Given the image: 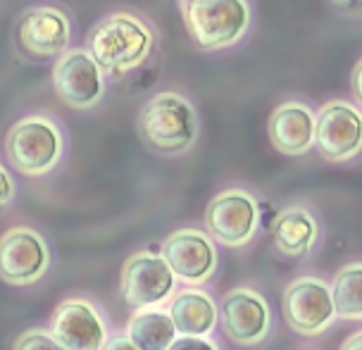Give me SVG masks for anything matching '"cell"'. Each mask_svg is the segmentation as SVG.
Instances as JSON below:
<instances>
[{"instance_id": "6da1fadb", "label": "cell", "mask_w": 362, "mask_h": 350, "mask_svg": "<svg viewBox=\"0 0 362 350\" xmlns=\"http://www.w3.org/2000/svg\"><path fill=\"white\" fill-rule=\"evenodd\" d=\"M160 31L148 15L132 8L112 10L95 19L83 48L107 79L122 81L158 55Z\"/></svg>"}, {"instance_id": "7a4b0ae2", "label": "cell", "mask_w": 362, "mask_h": 350, "mask_svg": "<svg viewBox=\"0 0 362 350\" xmlns=\"http://www.w3.org/2000/svg\"><path fill=\"white\" fill-rule=\"evenodd\" d=\"M191 43L203 53L241 45L255 24L253 0H177Z\"/></svg>"}, {"instance_id": "3957f363", "label": "cell", "mask_w": 362, "mask_h": 350, "mask_svg": "<svg viewBox=\"0 0 362 350\" xmlns=\"http://www.w3.org/2000/svg\"><path fill=\"white\" fill-rule=\"evenodd\" d=\"M136 132L148 151L172 158L196 146L200 117L189 95L179 91H160L141 107Z\"/></svg>"}, {"instance_id": "277c9868", "label": "cell", "mask_w": 362, "mask_h": 350, "mask_svg": "<svg viewBox=\"0 0 362 350\" xmlns=\"http://www.w3.org/2000/svg\"><path fill=\"white\" fill-rule=\"evenodd\" d=\"M64 139L60 119L34 112L19 117L5 134V158L24 177H45L64 158Z\"/></svg>"}, {"instance_id": "5b68a950", "label": "cell", "mask_w": 362, "mask_h": 350, "mask_svg": "<svg viewBox=\"0 0 362 350\" xmlns=\"http://www.w3.org/2000/svg\"><path fill=\"white\" fill-rule=\"evenodd\" d=\"M74 41V15L67 5L43 0L27 5L15 22V45L31 62L57 60Z\"/></svg>"}, {"instance_id": "8992f818", "label": "cell", "mask_w": 362, "mask_h": 350, "mask_svg": "<svg viewBox=\"0 0 362 350\" xmlns=\"http://www.w3.org/2000/svg\"><path fill=\"white\" fill-rule=\"evenodd\" d=\"M205 233L226 248H243L260 229V203L248 189H224L205 207Z\"/></svg>"}, {"instance_id": "52a82bcc", "label": "cell", "mask_w": 362, "mask_h": 350, "mask_svg": "<svg viewBox=\"0 0 362 350\" xmlns=\"http://www.w3.org/2000/svg\"><path fill=\"white\" fill-rule=\"evenodd\" d=\"M315 148L327 162L346 165L362 151V112L351 100L334 98L315 112Z\"/></svg>"}, {"instance_id": "ba28073f", "label": "cell", "mask_w": 362, "mask_h": 350, "mask_svg": "<svg viewBox=\"0 0 362 350\" xmlns=\"http://www.w3.org/2000/svg\"><path fill=\"white\" fill-rule=\"evenodd\" d=\"M50 76L57 98L72 110H93L105 98L107 76L83 45H72L53 60Z\"/></svg>"}, {"instance_id": "9c48e42d", "label": "cell", "mask_w": 362, "mask_h": 350, "mask_svg": "<svg viewBox=\"0 0 362 350\" xmlns=\"http://www.w3.org/2000/svg\"><path fill=\"white\" fill-rule=\"evenodd\" d=\"M281 313L286 324L300 336L325 334L336 320L332 291L322 276H298L284 288Z\"/></svg>"}, {"instance_id": "30bf717a", "label": "cell", "mask_w": 362, "mask_h": 350, "mask_svg": "<svg viewBox=\"0 0 362 350\" xmlns=\"http://www.w3.org/2000/svg\"><path fill=\"white\" fill-rule=\"evenodd\" d=\"M122 298L132 310L160 308L177 293V276L167 267L163 255L151 250L127 257L119 276Z\"/></svg>"}, {"instance_id": "8fae6325", "label": "cell", "mask_w": 362, "mask_h": 350, "mask_svg": "<svg viewBox=\"0 0 362 350\" xmlns=\"http://www.w3.org/2000/svg\"><path fill=\"white\" fill-rule=\"evenodd\" d=\"M50 269V245L31 226H12L0 236V281L31 286Z\"/></svg>"}, {"instance_id": "7c38bea8", "label": "cell", "mask_w": 362, "mask_h": 350, "mask_svg": "<svg viewBox=\"0 0 362 350\" xmlns=\"http://www.w3.org/2000/svg\"><path fill=\"white\" fill-rule=\"evenodd\" d=\"M224 334L236 346H257L272 332V308L260 291L236 286L226 291L217 305Z\"/></svg>"}, {"instance_id": "4fadbf2b", "label": "cell", "mask_w": 362, "mask_h": 350, "mask_svg": "<svg viewBox=\"0 0 362 350\" xmlns=\"http://www.w3.org/2000/svg\"><path fill=\"white\" fill-rule=\"evenodd\" d=\"M167 267L189 286H203L215 276L219 267V252L215 241L203 229H177L163 241L160 250Z\"/></svg>"}, {"instance_id": "5bb4252c", "label": "cell", "mask_w": 362, "mask_h": 350, "mask_svg": "<svg viewBox=\"0 0 362 350\" xmlns=\"http://www.w3.org/2000/svg\"><path fill=\"white\" fill-rule=\"evenodd\" d=\"M50 334L64 350H103L110 327L103 310L88 298H67L55 308Z\"/></svg>"}, {"instance_id": "9a60e30c", "label": "cell", "mask_w": 362, "mask_h": 350, "mask_svg": "<svg viewBox=\"0 0 362 350\" xmlns=\"http://www.w3.org/2000/svg\"><path fill=\"white\" fill-rule=\"evenodd\" d=\"M267 136L274 151L300 158L315 148V110L300 98L281 100L267 119Z\"/></svg>"}, {"instance_id": "2e32d148", "label": "cell", "mask_w": 362, "mask_h": 350, "mask_svg": "<svg viewBox=\"0 0 362 350\" xmlns=\"http://www.w3.org/2000/svg\"><path fill=\"white\" fill-rule=\"evenodd\" d=\"M320 219L308 205L284 207L272 224V238H274L276 250L286 257H308L320 243Z\"/></svg>"}, {"instance_id": "e0dca14e", "label": "cell", "mask_w": 362, "mask_h": 350, "mask_svg": "<svg viewBox=\"0 0 362 350\" xmlns=\"http://www.w3.org/2000/svg\"><path fill=\"white\" fill-rule=\"evenodd\" d=\"M167 315L172 317L179 336H212L219 322L217 301L198 286H189L174 293L170 298Z\"/></svg>"}, {"instance_id": "ac0fdd59", "label": "cell", "mask_w": 362, "mask_h": 350, "mask_svg": "<svg viewBox=\"0 0 362 350\" xmlns=\"http://www.w3.org/2000/svg\"><path fill=\"white\" fill-rule=\"evenodd\" d=\"M177 336L172 317L163 308L136 310L127 322V339L139 350H167Z\"/></svg>"}, {"instance_id": "d6986e66", "label": "cell", "mask_w": 362, "mask_h": 350, "mask_svg": "<svg viewBox=\"0 0 362 350\" xmlns=\"http://www.w3.org/2000/svg\"><path fill=\"white\" fill-rule=\"evenodd\" d=\"M360 281H362V264L358 260L348 262L346 267H341L339 272H336L334 281L329 284L336 317H341V320H351V322L362 320Z\"/></svg>"}, {"instance_id": "ffe728a7", "label": "cell", "mask_w": 362, "mask_h": 350, "mask_svg": "<svg viewBox=\"0 0 362 350\" xmlns=\"http://www.w3.org/2000/svg\"><path fill=\"white\" fill-rule=\"evenodd\" d=\"M12 350H64L48 329H27L15 339Z\"/></svg>"}, {"instance_id": "44dd1931", "label": "cell", "mask_w": 362, "mask_h": 350, "mask_svg": "<svg viewBox=\"0 0 362 350\" xmlns=\"http://www.w3.org/2000/svg\"><path fill=\"white\" fill-rule=\"evenodd\" d=\"M167 350H222L212 336H177Z\"/></svg>"}, {"instance_id": "7402d4cb", "label": "cell", "mask_w": 362, "mask_h": 350, "mask_svg": "<svg viewBox=\"0 0 362 350\" xmlns=\"http://www.w3.org/2000/svg\"><path fill=\"white\" fill-rule=\"evenodd\" d=\"M15 198H17V181L8 167L0 162V215L15 203Z\"/></svg>"}, {"instance_id": "603a6c76", "label": "cell", "mask_w": 362, "mask_h": 350, "mask_svg": "<svg viewBox=\"0 0 362 350\" xmlns=\"http://www.w3.org/2000/svg\"><path fill=\"white\" fill-rule=\"evenodd\" d=\"M332 8L344 17L358 19L362 15V0H329Z\"/></svg>"}, {"instance_id": "cb8c5ba5", "label": "cell", "mask_w": 362, "mask_h": 350, "mask_svg": "<svg viewBox=\"0 0 362 350\" xmlns=\"http://www.w3.org/2000/svg\"><path fill=\"white\" fill-rule=\"evenodd\" d=\"M103 350H139V348H136L127 336H115V339H107Z\"/></svg>"}, {"instance_id": "d4e9b609", "label": "cell", "mask_w": 362, "mask_h": 350, "mask_svg": "<svg viewBox=\"0 0 362 350\" xmlns=\"http://www.w3.org/2000/svg\"><path fill=\"white\" fill-rule=\"evenodd\" d=\"M360 69H362V62L358 60L353 67V74H351V91H353V103L358 105L360 98H362V91H360Z\"/></svg>"}, {"instance_id": "484cf974", "label": "cell", "mask_w": 362, "mask_h": 350, "mask_svg": "<svg viewBox=\"0 0 362 350\" xmlns=\"http://www.w3.org/2000/svg\"><path fill=\"white\" fill-rule=\"evenodd\" d=\"M339 350H362V332H353L344 343H341Z\"/></svg>"}]
</instances>
